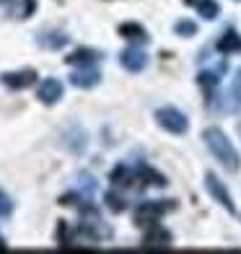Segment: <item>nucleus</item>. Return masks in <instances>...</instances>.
Wrapping results in <instances>:
<instances>
[{
  "label": "nucleus",
  "mask_w": 241,
  "mask_h": 254,
  "mask_svg": "<svg viewBox=\"0 0 241 254\" xmlns=\"http://www.w3.org/2000/svg\"><path fill=\"white\" fill-rule=\"evenodd\" d=\"M177 31H179V34H194V24H189V21H181V24H177Z\"/></svg>",
  "instance_id": "nucleus-17"
},
{
  "label": "nucleus",
  "mask_w": 241,
  "mask_h": 254,
  "mask_svg": "<svg viewBox=\"0 0 241 254\" xmlns=\"http://www.w3.org/2000/svg\"><path fill=\"white\" fill-rule=\"evenodd\" d=\"M3 249H5V244H3V241H0V252H3Z\"/></svg>",
  "instance_id": "nucleus-18"
},
{
  "label": "nucleus",
  "mask_w": 241,
  "mask_h": 254,
  "mask_svg": "<svg viewBox=\"0 0 241 254\" xmlns=\"http://www.w3.org/2000/svg\"><path fill=\"white\" fill-rule=\"evenodd\" d=\"M132 179H135V177H132V174H130V171L124 169V166L114 169V174H112V182H114V184H120V187H130Z\"/></svg>",
  "instance_id": "nucleus-13"
},
{
  "label": "nucleus",
  "mask_w": 241,
  "mask_h": 254,
  "mask_svg": "<svg viewBox=\"0 0 241 254\" xmlns=\"http://www.w3.org/2000/svg\"><path fill=\"white\" fill-rule=\"evenodd\" d=\"M96 80H99V73H91V70H86V73H75V75H73V83H75V86H83V88L94 86Z\"/></svg>",
  "instance_id": "nucleus-14"
},
{
  "label": "nucleus",
  "mask_w": 241,
  "mask_h": 254,
  "mask_svg": "<svg viewBox=\"0 0 241 254\" xmlns=\"http://www.w3.org/2000/svg\"><path fill=\"white\" fill-rule=\"evenodd\" d=\"M60 96H62V86L57 83V80H47V83H42V88H39V99H42L44 104H55Z\"/></svg>",
  "instance_id": "nucleus-7"
},
{
  "label": "nucleus",
  "mask_w": 241,
  "mask_h": 254,
  "mask_svg": "<svg viewBox=\"0 0 241 254\" xmlns=\"http://www.w3.org/2000/svg\"><path fill=\"white\" fill-rule=\"evenodd\" d=\"M184 3L194 5L200 10V16H205V18H215L218 16V3L215 0H184Z\"/></svg>",
  "instance_id": "nucleus-9"
},
{
  "label": "nucleus",
  "mask_w": 241,
  "mask_h": 254,
  "mask_svg": "<svg viewBox=\"0 0 241 254\" xmlns=\"http://www.w3.org/2000/svg\"><path fill=\"white\" fill-rule=\"evenodd\" d=\"M158 125L161 127H166L169 132H174V135H179V132H184L187 130V120H184V114L181 112H177V109H158Z\"/></svg>",
  "instance_id": "nucleus-3"
},
{
  "label": "nucleus",
  "mask_w": 241,
  "mask_h": 254,
  "mask_svg": "<svg viewBox=\"0 0 241 254\" xmlns=\"http://www.w3.org/2000/svg\"><path fill=\"white\" fill-rule=\"evenodd\" d=\"M96 60V52H91V50H78L73 52L70 57H67V65H91Z\"/></svg>",
  "instance_id": "nucleus-12"
},
{
  "label": "nucleus",
  "mask_w": 241,
  "mask_h": 254,
  "mask_svg": "<svg viewBox=\"0 0 241 254\" xmlns=\"http://www.w3.org/2000/svg\"><path fill=\"white\" fill-rule=\"evenodd\" d=\"M205 143H208V148L215 153V158H221V164L228 169V171H236L239 169V156L234 151V145L226 140V135L221 130H208L205 132Z\"/></svg>",
  "instance_id": "nucleus-1"
},
{
  "label": "nucleus",
  "mask_w": 241,
  "mask_h": 254,
  "mask_svg": "<svg viewBox=\"0 0 241 254\" xmlns=\"http://www.w3.org/2000/svg\"><path fill=\"white\" fill-rule=\"evenodd\" d=\"M122 65L127 67V70L137 73V70H143V65H145V55L137 52V50H127V52H122Z\"/></svg>",
  "instance_id": "nucleus-8"
},
{
  "label": "nucleus",
  "mask_w": 241,
  "mask_h": 254,
  "mask_svg": "<svg viewBox=\"0 0 241 254\" xmlns=\"http://www.w3.org/2000/svg\"><path fill=\"white\" fill-rule=\"evenodd\" d=\"M171 244V234L158 226H151V231L143 239V249H156V247H169Z\"/></svg>",
  "instance_id": "nucleus-5"
},
{
  "label": "nucleus",
  "mask_w": 241,
  "mask_h": 254,
  "mask_svg": "<svg viewBox=\"0 0 241 254\" xmlns=\"http://www.w3.org/2000/svg\"><path fill=\"white\" fill-rule=\"evenodd\" d=\"M37 80V73L34 70H21V73H5L3 75V83L10 88H26Z\"/></svg>",
  "instance_id": "nucleus-6"
},
{
  "label": "nucleus",
  "mask_w": 241,
  "mask_h": 254,
  "mask_svg": "<svg viewBox=\"0 0 241 254\" xmlns=\"http://www.w3.org/2000/svg\"><path fill=\"white\" fill-rule=\"evenodd\" d=\"M120 34H122L124 39H132V42H148L145 31H143L140 26H135V24H124V26H120Z\"/></svg>",
  "instance_id": "nucleus-11"
},
{
  "label": "nucleus",
  "mask_w": 241,
  "mask_h": 254,
  "mask_svg": "<svg viewBox=\"0 0 241 254\" xmlns=\"http://www.w3.org/2000/svg\"><path fill=\"white\" fill-rule=\"evenodd\" d=\"M174 205H156V202H143L140 207H137V213H135V223L140 226V228H151L158 223V218L164 215L166 210H171Z\"/></svg>",
  "instance_id": "nucleus-2"
},
{
  "label": "nucleus",
  "mask_w": 241,
  "mask_h": 254,
  "mask_svg": "<svg viewBox=\"0 0 241 254\" xmlns=\"http://www.w3.org/2000/svg\"><path fill=\"white\" fill-rule=\"evenodd\" d=\"M239 47H241V37L234 31H228L226 37H221V42H218V50L221 52H236Z\"/></svg>",
  "instance_id": "nucleus-10"
},
{
  "label": "nucleus",
  "mask_w": 241,
  "mask_h": 254,
  "mask_svg": "<svg viewBox=\"0 0 241 254\" xmlns=\"http://www.w3.org/2000/svg\"><path fill=\"white\" fill-rule=\"evenodd\" d=\"M8 213H10V200L5 197L3 192H0V218H5Z\"/></svg>",
  "instance_id": "nucleus-16"
},
{
  "label": "nucleus",
  "mask_w": 241,
  "mask_h": 254,
  "mask_svg": "<svg viewBox=\"0 0 241 254\" xmlns=\"http://www.w3.org/2000/svg\"><path fill=\"white\" fill-rule=\"evenodd\" d=\"M205 184H208L210 194H213V197H215L218 202H221V205L226 207L228 213H236V207H234V200H231V194L226 192V187H223V184L218 182V179H215L213 174H208V182H205Z\"/></svg>",
  "instance_id": "nucleus-4"
},
{
  "label": "nucleus",
  "mask_w": 241,
  "mask_h": 254,
  "mask_svg": "<svg viewBox=\"0 0 241 254\" xmlns=\"http://www.w3.org/2000/svg\"><path fill=\"white\" fill-rule=\"evenodd\" d=\"M107 205H109V210H114V213H122L124 210V202L117 197V194H112V192L107 194Z\"/></svg>",
  "instance_id": "nucleus-15"
}]
</instances>
